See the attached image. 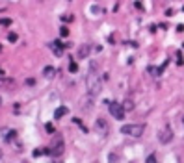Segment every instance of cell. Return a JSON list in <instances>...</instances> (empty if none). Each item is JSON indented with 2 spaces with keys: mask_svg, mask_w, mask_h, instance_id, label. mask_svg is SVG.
<instances>
[{
  "mask_svg": "<svg viewBox=\"0 0 184 163\" xmlns=\"http://www.w3.org/2000/svg\"><path fill=\"white\" fill-rule=\"evenodd\" d=\"M86 87L89 96H97L102 91V80L99 78V61H91L88 76H86Z\"/></svg>",
  "mask_w": 184,
  "mask_h": 163,
  "instance_id": "1",
  "label": "cell"
},
{
  "mask_svg": "<svg viewBox=\"0 0 184 163\" xmlns=\"http://www.w3.org/2000/svg\"><path fill=\"white\" fill-rule=\"evenodd\" d=\"M145 132V124H125L121 126V134L130 135V137H141Z\"/></svg>",
  "mask_w": 184,
  "mask_h": 163,
  "instance_id": "2",
  "label": "cell"
},
{
  "mask_svg": "<svg viewBox=\"0 0 184 163\" xmlns=\"http://www.w3.org/2000/svg\"><path fill=\"white\" fill-rule=\"evenodd\" d=\"M48 150H50V156H60L61 152H63V139H61L60 135H54V139H52V143H50Z\"/></svg>",
  "mask_w": 184,
  "mask_h": 163,
  "instance_id": "3",
  "label": "cell"
},
{
  "mask_svg": "<svg viewBox=\"0 0 184 163\" xmlns=\"http://www.w3.org/2000/svg\"><path fill=\"white\" fill-rule=\"evenodd\" d=\"M108 109L114 119H123L125 117V108H123V104H119V102H108Z\"/></svg>",
  "mask_w": 184,
  "mask_h": 163,
  "instance_id": "4",
  "label": "cell"
},
{
  "mask_svg": "<svg viewBox=\"0 0 184 163\" xmlns=\"http://www.w3.org/2000/svg\"><path fill=\"white\" fill-rule=\"evenodd\" d=\"M89 54H91V45H80L78 52H76V58H78V59H86V58H89Z\"/></svg>",
  "mask_w": 184,
  "mask_h": 163,
  "instance_id": "5",
  "label": "cell"
},
{
  "mask_svg": "<svg viewBox=\"0 0 184 163\" xmlns=\"http://www.w3.org/2000/svg\"><path fill=\"white\" fill-rule=\"evenodd\" d=\"M158 139H160V143H169L171 139H173V132H171V128H164V130H160V134H158Z\"/></svg>",
  "mask_w": 184,
  "mask_h": 163,
  "instance_id": "6",
  "label": "cell"
},
{
  "mask_svg": "<svg viewBox=\"0 0 184 163\" xmlns=\"http://www.w3.org/2000/svg\"><path fill=\"white\" fill-rule=\"evenodd\" d=\"M48 48L52 50L56 56L63 54V43H61V41H52V43H48Z\"/></svg>",
  "mask_w": 184,
  "mask_h": 163,
  "instance_id": "7",
  "label": "cell"
},
{
  "mask_svg": "<svg viewBox=\"0 0 184 163\" xmlns=\"http://www.w3.org/2000/svg\"><path fill=\"white\" fill-rule=\"evenodd\" d=\"M95 128L99 130L100 134H106V132H108V124L104 122V119H100V117H99V119H97V124H95Z\"/></svg>",
  "mask_w": 184,
  "mask_h": 163,
  "instance_id": "8",
  "label": "cell"
},
{
  "mask_svg": "<svg viewBox=\"0 0 184 163\" xmlns=\"http://www.w3.org/2000/svg\"><path fill=\"white\" fill-rule=\"evenodd\" d=\"M67 113H69V109L65 108V106H61V108H58V109L54 111V119H61V117L67 115Z\"/></svg>",
  "mask_w": 184,
  "mask_h": 163,
  "instance_id": "9",
  "label": "cell"
},
{
  "mask_svg": "<svg viewBox=\"0 0 184 163\" xmlns=\"http://www.w3.org/2000/svg\"><path fill=\"white\" fill-rule=\"evenodd\" d=\"M54 72H56V69L54 67H50V65H48V67H45L43 69V76H45V78H54Z\"/></svg>",
  "mask_w": 184,
  "mask_h": 163,
  "instance_id": "10",
  "label": "cell"
},
{
  "mask_svg": "<svg viewBox=\"0 0 184 163\" xmlns=\"http://www.w3.org/2000/svg\"><path fill=\"white\" fill-rule=\"evenodd\" d=\"M123 108H125V111H132L134 109V102H132L130 98H126L125 102H123Z\"/></svg>",
  "mask_w": 184,
  "mask_h": 163,
  "instance_id": "11",
  "label": "cell"
},
{
  "mask_svg": "<svg viewBox=\"0 0 184 163\" xmlns=\"http://www.w3.org/2000/svg\"><path fill=\"white\" fill-rule=\"evenodd\" d=\"M15 137H17V132H15V130H9L8 134H6V141H8V143H11Z\"/></svg>",
  "mask_w": 184,
  "mask_h": 163,
  "instance_id": "12",
  "label": "cell"
},
{
  "mask_svg": "<svg viewBox=\"0 0 184 163\" xmlns=\"http://www.w3.org/2000/svg\"><path fill=\"white\" fill-rule=\"evenodd\" d=\"M69 70H71V72H78V63H76L74 59L69 63Z\"/></svg>",
  "mask_w": 184,
  "mask_h": 163,
  "instance_id": "13",
  "label": "cell"
},
{
  "mask_svg": "<svg viewBox=\"0 0 184 163\" xmlns=\"http://www.w3.org/2000/svg\"><path fill=\"white\" fill-rule=\"evenodd\" d=\"M0 84H2V85H6V87H13V85H15V82L13 80H0Z\"/></svg>",
  "mask_w": 184,
  "mask_h": 163,
  "instance_id": "14",
  "label": "cell"
},
{
  "mask_svg": "<svg viewBox=\"0 0 184 163\" xmlns=\"http://www.w3.org/2000/svg\"><path fill=\"white\" fill-rule=\"evenodd\" d=\"M60 35H61V37H67V35H69V28L67 26H61L60 28Z\"/></svg>",
  "mask_w": 184,
  "mask_h": 163,
  "instance_id": "15",
  "label": "cell"
},
{
  "mask_svg": "<svg viewBox=\"0 0 184 163\" xmlns=\"http://www.w3.org/2000/svg\"><path fill=\"white\" fill-rule=\"evenodd\" d=\"M9 24H11V19H8V17L0 19V26H9Z\"/></svg>",
  "mask_w": 184,
  "mask_h": 163,
  "instance_id": "16",
  "label": "cell"
},
{
  "mask_svg": "<svg viewBox=\"0 0 184 163\" xmlns=\"http://www.w3.org/2000/svg\"><path fill=\"white\" fill-rule=\"evenodd\" d=\"M89 11H91V13H95V15H99V13H102V8H99V6H91Z\"/></svg>",
  "mask_w": 184,
  "mask_h": 163,
  "instance_id": "17",
  "label": "cell"
},
{
  "mask_svg": "<svg viewBox=\"0 0 184 163\" xmlns=\"http://www.w3.org/2000/svg\"><path fill=\"white\" fill-rule=\"evenodd\" d=\"M45 130H47L48 134H54V124H50V122H47V124H45Z\"/></svg>",
  "mask_w": 184,
  "mask_h": 163,
  "instance_id": "18",
  "label": "cell"
},
{
  "mask_svg": "<svg viewBox=\"0 0 184 163\" xmlns=\"http://www.w3.org/2000/svg\"><path fill=\"white\" fill-rule=\"evenodd\" d=\"M8 41H9V43H15V41H17V33H13V32H11V33L8 35Z\"/></svg>",
  "mask_w": 184,
  "mask_h": 163,
  "instance_id": "19",
  "label": "cell"
},
{
  "mask_svg": "<svg viewBox=\"0 0 184 163\" xmlns=\"http://www.w3.org/2000/svg\"><path fill=\"white\" fill-rule=\"evenodd\" d=\"M61 20H63V22H71V20H73V15H61Z\"/></svg>",
  "mask_w": 184,
  "mask_h": 163,
  "instance_id": "20",
  "label": "cell"
},
{
  "mask_svg": "<svg viewBox=\"0 0 184 163\" xmlns=\"http://www.w3.org/2000/svg\"><path fill=\"white\" fill-rule=\"evenodd\" d=\"M145 163H156V156H155V154H151V156L145 160Z\"/></svg>",
  "mask_w": 184,
  "mask_h": 163,
  "instance_id": "21",
  "label": "cell"
},
{
  "mask_svg": "<svg viewBox=\"0 0 184 163\" xmlns=\"http://www.w3.org/2000/svg\"><path fill=\"white\" fill-rule=\"evenodd\" d=\"M177 63H178V65H182V63H184V59H182V54H180V52L177 54Z\"/></svg>",
  "mask_w": 184,
  "mask_h": 163,
  "instance_id": "22",
  "label": "cell"
},
{
  "mask_svg": "<svg viewBox=\"0 0 184 163\" xmlns=\"http://www.w3.org/2000/svg\"><path fill=\"white\" fill-rule=\"evenodd\" d=\"M34 84H35L34 78H28V80H26V85H34Z\"/></svg>",
  "mask_w": 184,
  "mask_h": 163,
  "instance_id": "23",
  "label": "cell"
},
{
  "mask_svg": "<svg viewBox=\"0 0 184 163\" xmlns=\"http://www.w3.org/2000/svg\"><path fill=\"white\" fill-rule=\"evenodd\" d=\"M0 78H4V70L2 69H0Z\"/></svg>",
  "mask_w": 184,
  "mask_h": 163,
  "instance_id": "24",
  "label": "cell"
},
{
  "mask_svg": "<svg viewBox=\"0 0 184 163\" xmlns=\"http://www.w3.org/2000/svg\"><path fill=\"white\" fill-rule=\"evenodd\" d=\"M182 126H184V115H182Z\"/></svg>",
  "mask_w": 184,
  "mask_h": 163,
  "instance_id": "25",
  "label": "cell"
},
{
  "mask_svg": "<svg viewBox=\"0 0 184 163\" xmlns=\"http://www.w3.org/2000/svg\"><path fill=\"white\" fill-rule=\"evenodd\" d=\"M0 106H2V96H0Z\"/></svg>",
  "mask_w": 184,
  "mask_h": 163,
  "instance_id": "26",
  "label": "cell"
},
{
  "mask_svg": "<svg viewBox=\"0 0 184 163\" xmlns=\"http://www.w3.org/2000/svg\"><path fill=\"white\" fill-rule=\"evenodd\" d=\"M0 157H2V148H0Z\"/></svg>",
  "mask_w": 184,
  "mask_h": 163,
  "instance_id": "27",
  "label": "cell"
},
{
  "mask_svg": "<svg viewBox=\"0 0 184 163\" xmlns=\"http://www.w3.org/2000/svg\"><path fill=\"white\" fill-rule=\"evenodd\" d=\"M0 50H2V47H0Z\"/></svg>",
  "mask_w": 184,
  "mask_h": 163,
  "instance_id": "28",
  "label": "cell"
}]
</instances>
